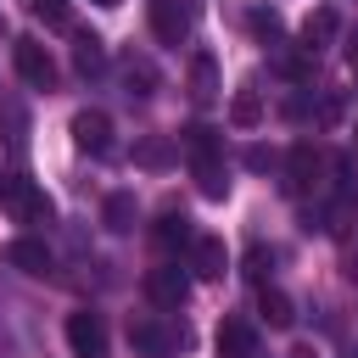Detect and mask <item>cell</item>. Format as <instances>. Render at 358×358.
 Wrapping results in <instances>:
<instances>
[{"mask_svg": "<svg viewBox=\"0 0 358 358\" xmlns=\"http://www.w3.org/2000/svg\"><path fill=\"white\" fill-rule=\"evenodd\" d=\"M190 268H196V280H224V268H229L224 241H218V235H196V246H190Z\"/></svg>", "mask_w": 358, "mask_h": 358, "instance_id": "cell-9", "label": "cell"}, {"mask_svg": "<svg viewBox=\"0 0 358 358\" xmlns=\"http://www.w3.org/2000/svg\"><path fill=\"white\" fill-rule=\"evenodd\" d=\"M229 123H235V129H257V123H263V95H257L252 84L235 90V101H229Z\"/></svg>", "mask_w": 358, "mask_h": 358, "instance_id": "cell-15", "label": "cell"}, {"mask_svg": "<svg viewBox=\"0 0 358 358\" xmlns=\"http://www.w3.org/2000/svg\"><path fill=\"white\" fill-rule=\"evenodd\" d=\"M196 190H201L207 201H224V196H229V173H224V157H201V162H196Z\"/></svg>", "mask_w": 358, "mask_h": 358, "instance_id": "cell-14", "label": "cell"}, {"mask_svg": "<svg viewBox=\"0 0 358 358\" xmlns=\"http://www.w3.org/2000/svg\"><path fill=\"white\" fill-rule=\"evenodd\" d=\"M151 34H157V45H185L190 39V11L179 0H151Z\"/></svg>", "mask_w": 358, "mask_h": 358, "instance_id": "cell-6", "label": "cell"}, {"mask_svg": "<svg viewBox=\"0 0 358 358\" xmlns=\"http://www.w3.org/2000/svg\"><path fill=\"white\" fill-rule=\"evenodd\" d=\"M185 151H190V162H201V157H224V145H218V129H207V123H190V129H185Z\"/></svg>", "mask_w": 358, "mask_h": 358, "instance_id": "cell-18", "label": "cell"}, {"mask_svg": "<svg viewBox=\"0 0 358 358\" xmlns=\"http://www.w3.org/2000/svg\"><path fill=\"white\" fill-rule=\"evenodd\" d=\"M268 268H274V257H268L263 246H252V252H246V280H257V285H263V280H268Z\"/></svg>", "mask_w": 358, "mask_h": 358, "instance_id": "cell-24", "label": "cell"}, {"mask_svg": "<svg viewBox=\"0 0 358 358\" xmlns=\"http://www.w3.org/2000/svg\"><path fill=\"white\" fill-rule=\"evenodd\" d=\"M67 347H73V358H106V324H101V313H90V308L67 313Z\"/></svg>", "mask_w": 358, "mask_h": 358, "instance_id": "cell-3", "label": "cell"}, {"mask_svg": "<svg viewBox=\"0 0 358 358\" xmlns=\"http://www.w3.org/2000/svg\"><path fill=\"white\" fill-rule=\"evenodd\" d=\"M145 291H151V302L179 308V302L190 296V274H185L179 263H162V268H151V274H145Z\"/></svg>", "mask_w": 358, "mask_h": 358, "instance_id": "cell-7", "label": "cell"}, {"mask_svg": "<svg viewBox=\"0 0 358 358\" xmlns=\"http://www.w3.org/2000/svg\"><path fill=\"white\" fill-rule=\"evenodd\" d=\"M73 145L90 151V157H112V117H106L101 106L78 112V117H73Z\"/></svg>", "mask_w": 358, "mask_h": 358, "instance_id": "cell-5", "label": "cell"}, {"mask_svg": "<svg viewBox=\"0 0 358 358\" xmlns=\"http://www.w3.org/2000/svg\"><path fill=\"white\" fill-rule=\"evenodd\" d=\"M73 62H78V73H84V78H90V73H101V67H106V45H101V34H78Z\"/></svg>", "mask_w": 358, "mask_h": 358, "instance_id": "cell-17", "label": "cell"}, {"mask_svg": "<svg viewBox=\"0 0 358 358\" xmlns=\"http://www.w3.org/2000/svg\"><path fill=\"white\" fill-rule=\"evenodd\" d=\"M151 235H157V246H162V252H185V246H196V229H190V218H185V213H162Z\"/></svg>", "mask_w": 358, "mask_h": 358, "instance_id": "cell-12", "label": "cell"}, {"mask_svg": "<svg viewBox=\"0 0 358 358\" xmlns=\"http://www.w3.org/2000/svg\"><path fill=\"white\" fill-rule=\"evenodd\" d=\"M11 62H17V73H22L34 90H50V84H56V62H50V50H45L39 39L22 34V39L11 45Z\"/></svg>", "mask_w": 358, "mask_h": 358, "instance_id": "cell-4", "label": "cell"}, {"mask_svg": "<svg viewBox=\"0 0 358 358\" xmlns=\"http://www.w3.org/2000/svg\"><path fill=\"white\" fill-rule=\"evenodd\" d=\"M218 358H257V330H252V319H224V324H218Z\"/></svg>", "mask_w": 358, "mask_h": 358, "instance_id": "cell-10", "label": "cell"}, {"mask_svg": "<svg viewBox=\"0 0 358 358\" xmlns=\"http://www.w3.org/2000/svg\"><path fill=\"white\" fill-rule=\"evenodd\" d=\"M268 162H274V157H268L263 145H252V151H246V168H268Z\"/></svg>", "mask_w": 358, "mask_h": 358, "instance_id": "cell-26", "label": "cell"}, {"mask_svg": "<svg viewBox=\"0 0 358 358\" xmlns=\"http://www.w3.org/2000/svg\"><path fill=\"white\" fill-rule=\"evenodd\" d=\"M134 162H140V168H168V162H173V145H168L162 134H145V140L134 145Z\"/></svg>", "mask_w": 358, "mask_h": 358, "instance_id": "cell-20", "label": "cell"}, {"mask_svg": "<svg viewBox=\"0 0 358 358\" xmlns=\"http://www.w3.org/2000/svg\"><path fill=\"white\" fill-rule=\"evenodd\" d=\"M252 34H257L263 45H280V11H274V6H257V11H252Z\"/></svg>", "mask_w": 358, "mask_h": 358, "instance_id": "cell-22", "label": "cell"}, {"mask_svg": "<svg viewBox=\"0 0 358 358\" xmlns=\"http://www.w3.org/2000/svg\"><path fill=\"white\" fill-rule=\"evenodd\" d=\"M257 313H263L274 330H291V324H296V308H291V296H285L280 285H257Z\"/></svg>", "mask_w": 358, "mask_h": 358, "instance_id": "cell-13", "label": "cell"}, {"mask_svg": "<svg viewBox=\"0 0 358 358\" xmlns=\"http://www.w3.org/2000/svg\"><path fill=\"white\" fill-rule=\"evenodd\" d=\"M190 95H196V101H213V95H218V67H213V56H196V62H190Z\"/></svg>", "mask_w": 358, "mask_h": 358, "instance_id": "cell-19", "label": "cell"}, {"mask_svg": "<svg viewBox=\"0 0 358 358\" xmlns=\"http://www.w3.org/2000/svg\"><path fill=\"white\" fill-rule=\"evenodd\" d=\"M101 218H106L112 235H129V229H134V196H129V190H112L106 207H101Z\"/></svg>", "mask_w": 358, "mask_h": 358, "instance_id": "cell-16", "label": "cell"}, {"mask_svg": "<svg viewBox=\"0 0 358 358\" xmlns=\"http://www.w3.org/2000/svg\"><path fill=\"white\" fill-rule=\"evenodd\" d=\"M0 207L17 218V224H50L56 218V207H50V196L34 185V179H22V173H11V179H0Z\"/></svg>", "mask_w": 358, "mask_h": 358, "instance_id": "cell-1", "label": "cell"}, {"mask_svg": "<svg viewBox=\"0 0 358 358\" xmlns=\"http://www.w3.org/2000/svg\"><path fill=\"white\" fill-rule=\"evenodd\" d=\"M28 6H34L45 22H67V0H28Z\"/></svg>", "mask_w": 358, "mask_h": 358, "instance_id": "cell-25", "label": "cell"}, {"mask_svg": "<svg viewBox=\"0 0 358 358\" xmlns=\"http://www.w3.org/2000/svg\"><path fill=\"white\" fill-rule=\"evenodd\" d=\"M129 347H134L140 358H173V352L185 347V330L157 324V319H134V324H129Z\"/></svg>", "mask_w": 358, "mask_h": 358, "instance_id": "cell-2", "label": "cell"}, {"mask_svg": "<svg viewBox=\"0 0 358 358\" xmlns=\"http://www.w3.org/2000/svg\"><path fill=\"white\" fill-rule=\"evenodd\" d=\"M319 168H324V162H319V151H313L308 140H296V145H291V162H285V190H291V196H302V190L319 179Z\"/></svg>", "mask_w": 358, "mask_h": 358, "instance_id": "cell-8", "label": "cell"}, {"mask_svg": "<svg viewBox=\"0 0 358 358\" xmlns=\"http://www.w3.org/2000/svg\"><path fill=\"white\" fill-rule=\"evenodd\" d=\"M347 62H352V73H358V45H347Z\"/></svg>", "mask_w": 358, "mask_h": 358, "instance_id": "cell-27", "label": "cell"}, {"mask_svg": "<svg viewBox=\"0 0 358 358\" xmlns=\"http://www.w3.org/2000/svg\"><path fill=\"white\" fill-rule=\"evenodd\" d=\"M6 263L22 268V274H50V246L34 241V235H17V241L6 246Z\"/></svg>", "mask_w": 358, "mask_h": 358, "instance_id": "cell-11", "label": "cell"}, {"mask_svg": "<svg viewBox=\"0 0 358 358\" xmlns=\"http://www.w3.org/2000/svg\"><path fill=\"white\" fill-rule=\"evenodd\" d=\"M90 6H123V0H90Z\"/></svg>", "mask_w": 358, "mask_h": 358, "instance_id": "cell-28", "label": "cell"}, {"mask_svg": "<svg viewBox=\"0 0 358 358\" xmlns=\"http://www.w3.org/2000/svg\"><path fill=\"white\" fill-rule=\"evenodd\" d=\"M123 78H129V95H151V84H157V73H151L145 62H129Z\"/></svg>", "mask_w": 358, "mask_h": 358, "instance_id": "cell-23", "label": "cell"}, {"mask_svg": "<svg viewBox=\"0 0 358 358\" xmlns=\"http://www.w3.org/2000/svg\"><path fill=\"white\" fill-rule=\"evenodd\" d=\"M330 34H336V11H313V17L302 22V39H308L302 50H319V45H324Z\"/></svg>", "mask_w": 358, "mask_h": 358, "instance_id": "cell-21", "label": "cell"}]
</instances>
